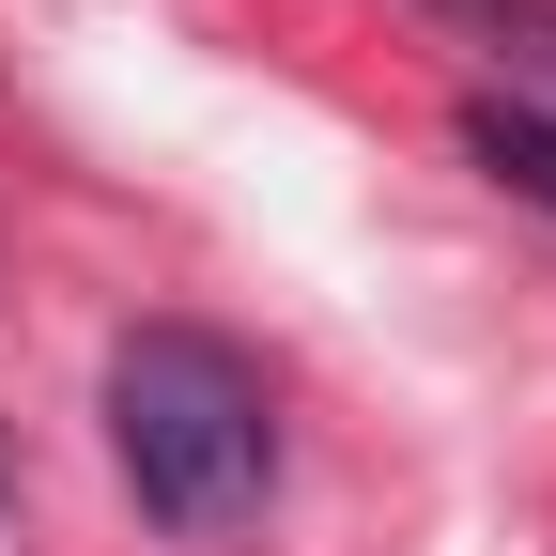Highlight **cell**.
Returning <instances> with one entry per match:
<instances>
[{"mask_svg":"<svg viewBox=\"0 0 556 556\" xmlns=\"http://www.w3.org/2000/svg\"><path fill=\"white\" fill-rule=\"evenodd\" d=\"M109 464L170 541H217L278 495V402L217 325H124L109 340Z\"/></svg>","mask_w":556,"mask_h":556,"instance_id":"cell-1","label":"cell"},{"mask_svg":"<svg viewBox=\"0 0 556 556\" xmlns=\"http://www.w3.org/2000/svg\"><path fill=\"white\" fill-rule=\"evenodd\" d=\"M464 155L495 170L510 201H541V217H556V109H541V93H464Z\"/></svg>","mask_w":556,"mask_h":556,"instance_id":"cell-2","label":"cell"},{"mask_svg":"<svg viewBox=\"0 0 556 556\" xmlns=\"http://www.w3.org/2000/svg\"><path fill=\"white\" fill-rule=\"evenodd\" d=\"M433 16H464L479 47H556V0H433Z\"/></svg>","mask_w":556,"mask_h":556,"instance_id":"cell-3","label":"cell"}]
</instances>
